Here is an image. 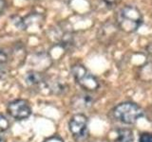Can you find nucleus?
<instances>
[{
	"label": "nucleus",
	"mask_w": 152,
	"mask_h": 142,
	"mask_svg": "<svg viewBox=\"0 0 152 142\" xmlns=\"http://www.w3.org/2000/svg\"><path fill=\"white\" fill-rule=\"evenodd\" d=\"M144 115L142 109L132 102L119 104L113 110V116L117 120L126 124H133Z\"/></svg>",
	"instance_id": "nucleus-2"
},
{
	"label": "nucleus",
	"mask_w": 152,
	"mask_h": 142,
	"mask_svg": "<svg viewBox=\"0 0 152 142\" xmlns=\"http://www.w3.org/2000/svg\"><path fill=\"white\" fill-rule=\"evenodd\" d=\"M26 80H27V83L31 85H39V84L45 83V80H44V77L42 76V74L38 72H34V71L28 72L26 76Z\"/></svg>",
	"instance_id": "nucleus-7"
},
{
	"label": "nucleus",
	"mask_w": 152,
	"mask_h": 142,
	"mask_svg": "<svg viewBox=\"0 0 152 142\" xmlns=\"http://www.w3.org/2000/svg\"><path fill=\"white\" fill-rule=\"evenodd\" d=\"M6 61H7V55L5 54L4 52H2L1 50H0V64H4Z\"/></svg>",
	"instance_id": "nucleus-14"
},
{
	"label": "nucleus",
	"mask_w": 152,
	"mask_h": 142,
	"mask_svg": "<svg viewBox=\"0 0 152 142\" xmlns=\"http://www.w3.org/2000/svg\"><path fill=\"white\" fill-rule=\"evenodd\" d=\"M88 126V118L83 114H76L70 118L69 123V131L75 137L81 138L86 135Z\"/></svg>",
	"instance_id": "nucleus-5"
},
{
	"label": "nucleus",
	"mask_w": 152,
	"mask_h": 142,
	"mask_svg": "<svg viewBox=\"0 0 152 142\" xmlns=\"http://www.w3.org/2000/svg\"><path fill=\"white\" fill-rule=\"evenodd\" d=\"M9 128V121L4 116L0 115V132L6 131Z\"/></svg>",
	"instance_id": "nucleus-10"
},
{
	"label": "nucleus",
	"mask_w": 152,
	"mask_h": 142,
	"mask_svg": "<svg viewBox=\"0 0 152 142\" xmlns=\"http://www.w3.org/2000/svg\"><path fill=\"white\" fill-rule=\"evenodd\" d=\"M142 79L145 80H152V64H148L145 65V67L142 69Z\"/></svg>",
	"instance_id": "nucleus-9"
},
{
	"label": "nucleus",
	"mask_w": 152,
	"mask_h": 142,
	"mask_svg": "<svg viewBox=\"0 0 152 142\" xmlns=\"http://www.w3.org/2000/svg\"><path fill=\"white\" fill-rule=\"evenodd\" d=\"M0 142H5V139L3 138L2 136H0Z\"/></svg>",
	"instance_id": "nucleus-16"
},
{
	"label": "nucleus",
	"mask_w": 152,
	"mask_h": 142,
	"mask_svg": "<svg viewBox=\"0 0 152 142\" xmlns=\"http://www.w3.org/2000/svg\"><path fill=\"white\" fill-rule=\"evenodd\" d=\"M132 139L133 134L129 129H121L118 131L115 142H131Z\"/></svg>",
	"instance_id": "nucleus-8"
},
{
	"label": "nucleus",
	"mask_w": 152,
	"mask_h": 142,
	"mask_svg": "<svg viewBox=\"0 0 152 142\" xmlns=\"http://www.w3.org/2000/svg\"><path fill=\"white\" fill-rule=\"evenodd\" d=\"M118 26L126 32L136 31L142 24L141 12L134 6H126L118 13Z\"/></svg>",
	"instance_id": "nucleus-1"
},
{
	"label": "nucleus",
	"mask_w": 152,
	"mask_h": 142,
	"mask_svg": "<svg viewBox=\"0 0 152 142\" xmlns=\"http://www.w3.org/2000/svg\"><path fill=\"white\" fill-rule=\"evenodd\" d=\"M104 4H107L109 7H113L114 5H116L118 2H120L121 0H103Z\"/></svg>",
	"instance_id": "nucleus-12"
},
{
	"label": "nucleus",
	"mask_w": 152,
	"mask_h": 142,
	"mask_svg": "<svg viewBox=\"0 0 152 142\" xmlns=\"http://www.w3.org/2000/svg\"><path fill=\"white\" fill-rule=\"evenodd\" d=\"M93 99L88 95H80L76 96L73 101V106L78 109H85L88 108L92 105Z\"/></svg>",
	"instance_id": "nucleus-6"
},
{
	"label": "nucleus",
	"mask_w": 152,
	"mask_h": 142,
	"mask_svg": "<svg viewBox=\"0 0 152 142\" xmlns=\"http://www.w3.org/2000/svg\"><path fill=\"white\" fill-rule=\"evenodd\" d=\"M73 77L81 87L88 91H94L99 87V83L97 79L89 73L82 64H75L71 69Z\"/></svg>",
	"instance_id": "nucleus-3"
},
{
	"label": "nucleus",
	"mask_w": 152,
	"mask_h": 142,
	"mask_svg": "<svg viewBox=\"0 0 152 142\" xmlns=\"http://www.w3.org/2000/svg\"><path fill=\"white\" fill-rule=\"evenodd\" d=\"M139 142H152V134L151 133H142L140 135Z\"/></svg>",
	"instance_id": "nucleus-11"
},
{
	"label": "nucleus",
	"mask_w": 152,
	"mask_h": 142,
	"mask_svg": "<svg viewBox=\"0 0 152 142\" xmlns=\"http://www.w3.org/2000/svg\"><path fill=\"white\" fill-rule=\"evenodd\" d=\"M44 142H64V141L61 138H59V137H50V138L47 139Z\"/></svg>",
	"instance_id": "nucleus-15"
},
{
	"label": "nucleus",
	"mask_w": 152,
	"mask_h": 142,
	"mask_svg": "<svg viewBox=\"0 0 152 142\" xmlns=\"http://www.w3.org/2000/svg\"><path fill=\"white\" fill-rule=\"evenodd\" d=\"M8 112L15 120H25L31 116V109L27 101L24 99H16L9 103Z\"/></svg>",
	"instance_id": "nucleus-4"
},
{
	"label": "nucleus",
	"mask_w": 152,
	"mask_h": 142,
	"mask_svg": "<svg viewBox=\"0 0 152 142\" xmlns=\"http://www.w3.org/2000/svg\"><path fill=\"white\" fill-rule=\"evenodd\" d=\"M7 8V1L6 0H0V14H1L5 9Z\"/></svg>",
	"instance_id": "nucleus-13"
}]
</instances>
